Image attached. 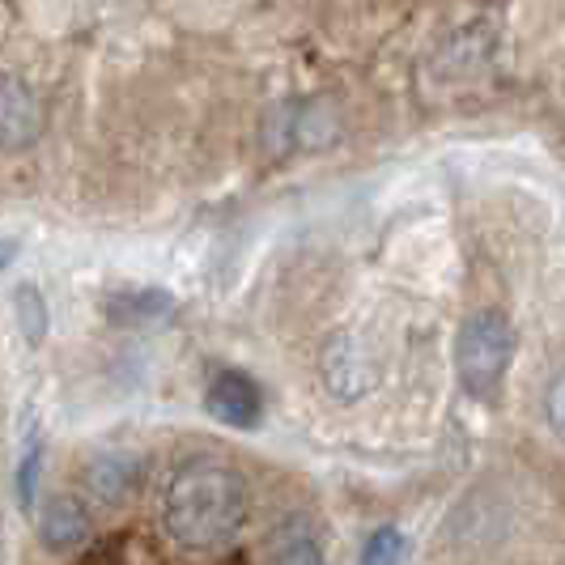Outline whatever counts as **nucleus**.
Listing matches in <instances>:
<instances>
[{"mask_svg": "<svg viewBox=\"0 0 565 565\" xmlns=\"http://www.w3.org/2000/svg\"><path fill=\"white\" fill-rule=\"evenodd\" d=\"M323 379H328V387H332L337 396H344V399L362 396L370 387V362H366V353H362V344L353 337L332 340L328 353H323Z\"/></svg>", "mask_w": 565, "mask_h": 565, "instance_id": "obj_5", "label": "nucleus"}, {"mask_svg": "<svg viewBox=\"0 0 565 565\" xmlns=\"http://www.w3.org/2000/svg\"><path fill=\"white\" fill-rule=\"evenodd\" d=\"M39 532H43V544L52 553H77L89 540V514L73 498H52L43 519H39Z\"/></svg>", "mask_w": 565, "mask_h": 565, "instance_id": "obj_6", "label": "nucleus"}, {"mask_svg": "<svg viewBox=\"0 0 565 565\" xmlns=\"http://www.w3.org/2000/svg\"><path fill=\"white\" fill-rule=\"evenodd\" d=\"M18 315H22L26 340H43V332H47V311H43V294H39L34 285H22V289H18Z\"/></svg>", "mask_w": 565, "mask_h": 565, "instance_id": "obj_10", "label": "nucleus"}, {"mask_svg": "<svg viewBox=\"0 0 565 565\" xmlns=\"http://www.w3.org/2000/svg\"><path fill=\"white\" fill-rule=\"evenodd\" d=\"M209 413L217 422L234 425V429H252L259 422V387H255L247 374H217L213 387H209Z\"/></svg>", "mask_w": 565, "mask_h": 565, "instance_id": "obj_4", "label": "nucleus"}, {"mask_svg": "<svg viewBox=\"0 0 565 565\" xmlns=\"http://www.w3.org/2000/svg\"><path fill=\"white\" fill-rule=\"evenodd\" d=\"M273 565H328V562H323V553L315 548L311 540H294V544H285L281 553L273 557Z\"/></svg>", "mask_w": 565, "mask_h": 565, "instance_id": "obj_11", "label": "nucleus"}, {"mask_svg": "<svg viewBox=\"0 0 565 565\" xmlns=\"http://www.w3.org/2000/svg\"><path fill=\"white\" fill-rule=\"evenodd\" d=\"M13 255H18L13 243H0V268H4V264H13Z\"/></svg>", "mask_w": 565, "mask_h": 565, "instance_id": "obj_14", "label": "nucleus"}, {"mask_svg": "<svg viewBox=\"0 0 565 565\" xmlns=\"http://www.w3.org/2000/svg\"><path fill=\"white\" fill-rule=\"evenodd\" d=\"M111 315H115V319H137V323H149V319H167V315H170V298H167V294H158V289L124 294V298H115Z\"/></svg>", "mask_w": 565, "mask_h": 565, "instance_id": "obj_8", "label": "nucleus"}, {"mask_svg": "<svg viewBox=\"0 0 565 565\" xmlns=\"http://www.w3.org/2000/svg\"><path fill=\"white\" fill-rule=\"evenodd\" d=\"M167 532L192 553H217L247 519V484L222 459H188L167 484Z\"/></svg>", "mask_w": 565, "mask_h": 565, "instance_id": "obj_1", "label": "nucleus"}, {"mask_svg": "<svg viewBox=\"0 0 565 565\" xmlns=\"http://www.w3.org/2000/svg\"><path fill=\"white\" fill-rule=\"evenodd\" d=\"M544 408H548V425H553V434L565 443V374L562 379H553L548 383V396H544Z\"/></svg>", "mask_w": 565, "mask_h": 565, "instance_id": "obj_12", "label": "nucleus"}, {"mask_svg": "<svg viewBox=\"0 0 565 565\" xmlns=\"http://www.w3.org/2000/svg\"><path fill=\"white\" fill-rule=\"evenodd\" d=\"M34 468H39V455H30L22 463V507H30V481H34Z\"/></svg>", "mask_w": 565, "mask_h": 565, "instance_id": "obj_13", "label": "nucleus"}, {"mask_svg": "<svg viewBox=\"0 0 565 565\" xmlns=\"http://www.w3.org/2000/svg\"><path fill=\"white\" fill-rule=\"evenodd\" d=\"M43 128V111L26 82L0 77V149H26Z\"/></svg>", "mask_w": 565, "mask_h": 565, "instance_id": "obj_3", "label": "nucleus"}, {"mask_svg": "<svg viewBox=\"0 0 565 565\" xmlns=\"http://www.w3.org/2000/svg\"><path fill=\"white\" fill-rule=\"evenodd\" d=\"M510 362H514V328H510L507 315L498 311H477L455 340V366L459 379L472 396L489 399L502 379H507Z\"/></svg>", "mask_w": 565, "mask_h": 565, "instance_id": "obj_2", "label": "nucleus"}, {"mask_svg": "<svg viewBox=\"0 0 565 565\" xmlns=\"http://www.w3.org/2000/svg\"><path fill=\"white\" fill-rule=\"evenodd\" d=\"M132 459L128 455H98L89 468H85V489H89V498L94 502H103V507H111L119 502L124 493H128V484H132Z\"/></svg>", "mask_w": 565, "mask_h": 565, "instance_id": "obj_7", "label": "nucleus"}, {"mask_svg": "<svg viewBox=\"0 0 565 565\" xmlns=\"http://www.w3.org/2000/svg\"><path fill=\"white\" fill-rule=\"evenodd\" d=\"M404 536H399V527H379L374 536L366 540V548H362V565H399L404 562Z\"/></svg>", "mask_w": 565, "mask_h": 565, "instance_id": "obj_9", "label": "nucleus"}]
</instances>
